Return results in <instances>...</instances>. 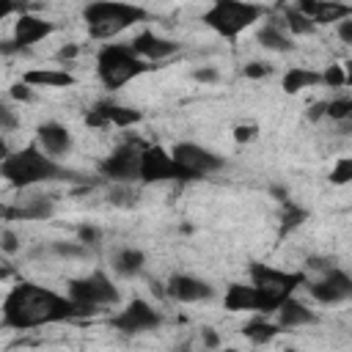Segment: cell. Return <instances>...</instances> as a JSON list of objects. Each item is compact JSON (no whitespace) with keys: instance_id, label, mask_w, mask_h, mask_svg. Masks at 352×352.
Instances as JSON below:
<instances>
[{"instance_id":"obj_16","label":"cell","mask_w":352,"mask_h":352,"mask_svg":"<svg viewBox=\"0 0 352 352\" xmlns=\"http://www.w3.org/2000/svg\"><path fill=\"white\" fill-rule=\"evenodd\" d=\"M52 30H55L52 22L41 19V16H36V14H25V11H22V14L16 16V25H14V41L19 44V50H28L30 44L47 38Z\"/></svg>"},{"instance_id":"obj_33","label":"cell","mask_w":352,"mask_h":352,"mask_svg":"<svg viewBox=\"0 0 352 352\" xmlns=\"http://www.w3.org/2000/svg\"><path fill=\"white\" fill-rule=\"evenodd\" d=\"M242 74L250 77V80H261V77L272 74V66H270V63H261V60H253V63L242 66Z\"/></svg>"},{"instance_id":"obj_19","label":"cell","mask_w":352,"mask_h":352,"mask_svg":"<svg viewBox=\"0 0 352 352\" xmlns=\"http://www.w3.org/2000/svg\"><path fill=\"white\" fill-rule=\"evenodd\" d=\"M258 302H261L258 289L256 286H242V283H231L226 297H223V305L231 314H239V311H256L258 314Z\"/></svg>"},{"instance_id":"obj_44","label":"cell","mask_w":352,"mask_h":352,"mask_svg":"<svg viewBox=\"0 0 352 352\" xmlns=\"http://www.w3.org/2000/svg\"><path fill=\"white\" fill-rule=\"evenodd\" d=\"M204 341H206V346H217V336L212 330H204Z\"/></svg>"},{"instance_id":"obj_46","label":"cell","mask_w":352,"mask_h":352,"mask_svg":"<svg viewBox=\"0 0 352 352\" xmlns=\"http://www.w3.org/2000/svg\"><path fill=\"white\" fill-rule=\"evenodd\" d=\"M346 132H352V116L346 118Z\"/></svg>"},{"instance_id":"obj_18","label":"cell","mask_w":352,"mask_h":352,"mask_svg":"<svg viewBox=\"0 0 352 352\" xmlns=\"http://www.w3.org/2000/svg\"><path fill=\"white\" fill-rule=\"evenodd\" d=\"M132 50L140 55V58H146V60H162V58H170L176 50H179V44L176 41H170V38H162V36H157V33H140V36H135L132 41Z\"/></svg>"},{"instance_id":"obj_39","label":"cell","mask_w":352,"mask_h":352,"mask_svg":"<svg viewBox=\"0 0 352 352\" xmlns=\"http://www.w3.org/2000/svg\"><path fill=\"white\" fill-rule=\"evenodd\" d=\"M16 248H19V242H16V234L14 231H3V253H16Z\"/></svg>"},{"instance_id":"obj_3","label":"cell","mask_w":352,"mask_h":352,"mask_svg":"<svg viewBox=\"0 0 352 352\" xmlns=\"http://www.w3.org/2000/svg\"><path fill=\"white\" fill-rule=\"evenodd\" d=\"M82 19L88 25L91 38H113L121 30L146 19V8L124 3V0H94L85 6Z\"/></svg>"},{"instance_id":"obj_42","label":"cell","mask_w":352,"mask_h":352,"mask_svg":"<svg viewBox=\"0 0 352 352\" xmlns=\"http://www.w3.org/2000/svg\"><path fill=\"white\" fill-rule=\"evenodd\" d=\"M324 110H327V102H319V104H314V107H311L308 118H311V121H316V118H322V116H324Z\"/></svg>"},{"instance_id":"obj_24","label":"cell","mask_w":352,"mask_h":352,"mask_svg":"<svg viewBox=\"0 0 352 352\" xmlns=\"http://www.w3.org/2000/svg\"><path fill=\"white\" fill-rule=\"evenodd\" d=\"M258 41H261V47L275 50V52H289V50L294 47L292 38H289L283 30H278L275 25H264V28L258 30Z\"/></svg>"},{"instance_id":"obj_37","label":"cell","mask_w":352,"mask_h":352,"mask_svg":"<svg viewBox=\"0 0 352 352\" xmlns=\"http://www.w3.org/2000/svg\"><path fill=\"white\" fill-rule=\"evenodd\" d=\"M77 239L85 242V245H96V242L102 239V234H99V228H94V226H80V228H77Z\"/></svg>"},{"instance_id":"obj_20","label":"cell","mask_w":352,"mask_h":352,"mask_svg":"<svg viewBox=\"0 0 352 352\" xmlns=\"http://www.w3.org/2000/svg\"><path fill=\"white\" fill-rule=\"evenodd\" d=\"M28 85H44V88H69L74 85V74L66 69H30L22 74Z\"/></svg>"},{"instance_id":"obj_11","label":"cell","mask_w":352,"mask_h":352,"mask_svg":"<svg viewBox=\"0 0 352 352\" xmlns=\"http://www.w3.org/2000/svg\"><path fill=\"white\" fill-rule=\"evenodd\" d=\"M143 118L140 110L135 107H124V104H113V102H96L88 113H85V124L88 126H132Z\"/></svg>"},{"instance_id":"obj_27","label":"cell","mask_w":352,"mask_h":352,"mask_svg":"<svg viewBox=\"0 0 352 352\" xmlns=\"http://www.w3.org/2000/svg\"><path fill=\"white\" fill-rule=\"evenodd\" d=\"M283 206H286V212H283V217H280V228H278V236H283V234L294 231L297 226H302V223L308 220V212H305L302 206H297L294 201H286Z\"/></svg>"},{"instance_id":"obj_2","label":"cell","mask_w":352,"mask_h":352,"mask_svg":"<svg viewBox=\"0 0 352 352\" xmlns=\"http://www.w3.org/2000/svg\"><path fill=\"white\" fill-rule=\"evenodd\" d=\"M0 173H3V179L8 184H14L19 190L33 187V184H41V182H58V179H66V182H88L82 173L58 165L36 143L25 146L16 154H6L3 157V165H0Z\"/></svg>"},{"instance_id":"obj_15","label":"cell","mask_w":352,"mask_h":352,"mask_svg":"<svg viewBox=\"0 0 352 352\" xmlns=\"http://www.w3.org/2000/svg\"><path fill=\"white\" fill-rule=\"evenodd\" d=\"M297 8L305 16H311L316 25H330L352 16V6H344L336 0H297Z\"/></svg>"},{"instance_id":"obj_41","label":"cell","mask_w":352,"mask_h":352,"mask_svg":"<svg viewBox=\"0 0 352 352\" xmlns=\"http://www.w3.org/2000/svg\"><path fill=\"white\" fill-rule=\"evenodd\" d=\"M192 77H195L198 82H217V72H214V69H198Z\"/></svg>"},{"instance_id":"obj_5","label":"cell","mask_w":352,"mask_h":352,"mask_svg":"<svg viewBox=\"0 0 352 352\" xmlns=\"http://www.w3.org/2000/svg\"><path fill=\"white\" fill-rule=\"evenodd\" d=\"M250 280L258 289V314H272L278 311L297 286L305 283L302 272H283V270H272L267 264H250Z\"/></svg>"},{"instance_id":"obj_8","label":"cell","mask_w":352,"mask_h":352,"mask_svg":"<svg viewBox=\"0 0 352 352\" xmlns=\"http://www.w3.org/2000/svg\"><path fill=\"white\" fill-rule=\"evenodd\" d=\"M69 297L77 300V302H85V305H116L121 297H118V289L110 283V278L104 272H91L85 278H77L69 283Z\"/></svg>"},{"instance_id":"obj_13","label":"cell","mask_w":352,"mask_h":352,"mask_svg":"<svg viewBox=\"0 0 352 352\" xmlns=\"http://www.w3.org/2000/svg\"><path fill=\"white\" fill-rule=\"evenodd\" d=\"M308 292L314 300L319 302H341V300H349L352 297V278L341 270H327V275L316 283H308Z\"/></svg>"},{"instance_id":"obj_21","label":"cell","mask_w":352,"mask_h":352,"mask_svg":"<svg viewBox=\"0 0 352 352\" xmlns=\"http://www.w3.org/2000/svg\"><path fill=\"white\" fill-rule=\"evenodd\" d=\"M278 322H280V327H300V324L316 322V316H314V311H308L300 300L289 297V300L278 308Z\"/></svg>"},{"instance_id":"obj_6","label":"cell","mask_w":352,"mask_h":352,"mask_svg":"<svg viewBox=\"0 0 352 352\" xmlns=\"http://www.w3.org/2000/svg\"><path fill=\"white\" fill-rule=\"evenodd\" d=\"M261 14H264V8L256 3H248V0H214L212 8L204 14V22L223 38H236L245 28L258 22Z\"/></svg>"},{"instance_id":"obj_31","label":"cell","mask_w":352,"mask_h":352,"mask_svg":"<svg viewBox=\"0 0 352 352\" xmlns=\"http://www.w3.org/2000/svg\"><path fill=\"white\" fill-rule=\"evenodd\" d=\"M324 116L333 118V121H346L352 116V99H333V102H327Z\"/></svg>"},{"instance_id":"obj_1","label":"cell","mask_w":352,"mask_h":352,"mask_svg":"<svg viewBox=\"0 0 352 352\" xmlns=\"http://www.w3.org/2000/svg\"><path fill=\"white\" fill-rule=\"evenodd\" d=\"M99 308L77 302L72 297L55 294L52 289L36 286V283H19L14 286L6 300H3V327L14 330H28L50 322H66V319H80V316H94Z\"/></svg>"},{"instance_id":"obj_4","label":"cell","mask_w":352,"mask_h":352,"mask_svg":"<svg viewBox=\"0 0 352 352\" xmlns=\"http://www.w3.org/2000/svg\"><path fill=\"white\" fill-rule=\"evenodd\" d=\"M148 60L140 58L132 44H104L96 55V72L107 88H121L132 77L148 72Z\"/></svg>"},{"instance_id":"obj_43","label":"cell","mask_w":352,"mask_h":352,"mask_svg":"<svg viewBox=\"0 0 352 352\" xmlns=\"http://www.w3.org/2000/svg\"><path fill=\"white\" fill-rule=\"evenodd\" d=\"M0 116H3V126H6V129L16 126V118L11 116V110H8V107H0Z\"/></svg>"},{"instance_id":"obj_22","label":"cell","mask_w":352,"mask_h":352,"mask_svg":"<svg viewBox=\"0 0 352 352\" xmlns=\"http://www.w3.org/2000/svg\"><path fill=\"white\" fill-rule=\"evenodd\" d=\"M316 82H322V74H316V72H311V69L294 66V69H289V72L283 74V91H286V94H297V91L308 88V85H316Z\"/></svg>"},{"instance_id":"obj_25","label":"cell","mask_w":352,"mask_h":352,"mask_svg":"<svg viewBox=\"0 0 352 352\" xmlns=\"http://www.w3.org/2000/svg\"><path fill=\"white\" fill-rule=\"evenodd\" d=\"M50 214H52V204L44 198H36L33 204L19 206V209H6V217H22V220H44Z\"/></svg>"},{"instance_id":"obj_23","label":"cell","mask_w":352,"mask_h":352,"mask_svg":"<svg viewBox=\"0 0 352 352\" xmlns=\"http://www.w3.org/2000/svg\"><path fill=\"white\" fill-rule=\"evenodd\" d=\"M143 264H146V256L140 253V250H135V248H124L118 256H116V272L118 275H138L140 270H143Z\"/></svg>"},{"instance_id":"obj_45","label":"cell","mask_w":352,"mask_h":352,"mask_svg":"<svg viewBox=\"0 0 352 352\" xmlns=\"http://www.w3.org/2000/svg\"><path fill=\"white\" fill-rule=\"evenodd\" d=\"M341 66H344V74H346V85H352V58H349V60H344Z\"/></svg>"},{"instance_id":"obj_12","label":"cell","mask_w":352,"mask_h":352,"mask_svg":"<svg viewBox=\"0 0 352 352\" xmlns=\"http://www.w3.org/2000/svg\"><path fill=\"white\" fill-rule=\"evenodd\" d=\"M170 154H173L176 162H182V165H184L187 170H192L198 179L206 176V173H212V170H217V168L223 165V160H220L217 154H212L209 148H204V146H198V143H176V146L170 148Z\"/></svg>"},{"instance_id":"obj_28","label":"cell","mask_w":352,"mask_h":352,"mask_svg":"<svg viewBox=\"0 0 352 352\" xmlns=\"http://www.w3.org/2000/svg\"><path fill=\"white\" fill-rule=\"evenodd\" d=\"M283 19H286V28H289L292 33H297V36H308V33H314V28H316V22H314L311 16H305L300 8H289Z\"/></svg>"},{"instance_id":"obj_26","label":"cell","mask_w":352,"mask_h":352,"mask_svg":"<svg viewBox=\"0 0 352 352\" xmlns=\"http://www.w3.org/2000/svg\"><path fill=\"white\" fill-rule=\"evenodd\" d=\"M242 333L253 341V344H264V341H272L278 333H280V324H272V322H264V319H253L242 327Z\"/></svg>"},{"instance_id":"obj_34","label":"cell","mask_w":352,"mask_h":352,"mask_svg":"<svg viewBox=\"0 0 352 352\" xmlns=\"http://www.w3.org/2000/svg\"><path fill=\"white\" fill-rule=\"evenodd\" d=\"M110 204H121V206H132V204H135V192L129 190V184H124V187H118V190H113V192H110Z\"/></svg>"},{"instance_id":"obj_7","label":"cell","mask_w":352,"mask_h":352,"mask_svg":"<svg viewBox=\"0 0 352 352\" xmlns=\"http://www.w3.org/2000/svg\"><path fill=\"white\" fill-rule=\"evenodd\" d=\"M198 179L192 170H187L182 162L173 160L162 146H148L140 154V182H192Z\"/></svg>"},{"instance_id":"obj_9","label":"cell","mask_w":352,"mask_h":352,"mask_svg":"<svg viewBox=\"0 0 352 352\" xmlns=\"http://www.w3.org/2000/svg\"><path fill=\"white\" fill-rule=\"evenodd\" d=\"M140 154L143 151L135 143H124L99 162V173L116 184H132L135 179H140Z\"/></svg>"},{"instance_id":"obj_38","label":"cell","mask_w":352,"mask_h":352,"mask_svg":"<svg viewBox=\"0 0 352 352\" xmlns=\"http://www.w3.org/2000/svg\"><path fill=\"white\" fill-rule=\"evenodd\" d=\"M77 55H80V47H77V44H66V47H60V50H58V55H55V58H58L60 63H69V60H74Z\"/></svg>"},{"instance_id":"obj_32","label":"cell","mask_w":352,"mask_h":352,"mask_svg":"<svg viewBox=\"0 0 352 352\" xmlns=\"http://www.w3.org/2000/svg\"><path fill=\"white\" fill-rule=\"evenodd\" d=\"M322 82L330 85V88H341L346 85V74H344V66H327L324 74H322Z\"/></svg>"},{"instance_id":"obj_35","label":"cell","mask_w":352,"mask_h":352,"mask_svg":"<svg viewBox=\"0 0 352 352\" xmlns=\"http://www.w3.org/2000/svg\"><path fill=\"white\" fill-rule=\"evenodd\" d=\"M30 88H33V85H28V82L22 80V82H14L8 94H11L16 102H30V99H33V91H30Z\"/></svg>"},{"instance_id":"obj_10","label":"cell","mask_w":352,"mask_h":352,"mask_svg":"<svg viewBox=\"0 0 352 352\" xmlns=\"http://www.w3.org/2000/svg\"><path fill=\"white\" fill-rule=\"evenodd\" d=\"M110 324L121 333H143V330H154L162 324V316L154 305H148L146 300H132L121 314H116L110 319Z\"/></svg>"},{"instance_id":"obj_40","label":"cell","mask_w":352,"mask_h":352,"mask_svg":"<svg viewBox=\"0 0 352 352\" xmlns=\"http://www.w3.org/2000/svg\"><path fill=\"white\" fill-rule=\"evenodd\" d=\"M338 38L346 41V44H352V16L338 22Z\"/></svg>"},{"instance_id":"obj_30","label":"cell","mask_w":352,"mask_h":352,"mask_svg":"<svg viewBox=\"0 0 352 352\" xmlns=\"http://www.w3.org/2000/svg\"><path fill=\"white\" fill-rule=\"evenodd\" d=\"M327 179H330L333 184H349V182H352V157L336 160V165H333V170H330Z\"/></svg>"},{"instance_id":"obj_17","label":"cell","mask_w":352,"mask_h":352,"mask_svg":"<svg viewBox=\"0 0 352 352\" xmlns=\"http://www.w3.org/2000/svg\"><path fill=\"white\" fill-rule=\"evenodd\" d=\"M36 140H38V146H41L47 154H52V157H60V154H66V151L72 148V132H69L63 124H58V121H44V124H38Z\"/></svg>"},{"instance_id":"obj_29","label":"cell","mask_w":352,"mask_h":352,"mask_svg":"<svg viewBox=\"0 0 352 352\" xmlns=\"http://www.w3.org/2000/svg\"><path fill=\"white\" fill-rule=\"evenodd\" d=\"M52 253L60 258H85L88 256V245L85 242H52Z\"/></svg>"},{"instance_id":"obj_14","label":"cell","mask_w":352,"mask_h":352,"mask_svg":"<svg viewBox=\"0 0 352 352\" xmlns=\"http://www.w3.org/2000/svg\"><path fill=\"white\" fill-rule=\"evenodd\" d=\"M168 297L179 300V302H198V300H209L214 294V289L192 275H170L168 278Z\"/></svg>"},{"instance_id":"obj_36","label":"cell","mask_w":352,"mask_h":352,"mask_svg":"<svg viewBox=\"0 0 352 352\" xmlns=\"http://www.w3.org/2000/svg\"><path fill=\"white\" fill-rule=\"evenodd\" d=\"M256 124H239V126H234V140L236 143H248V140H253L256 138Z\"/></svg>"}]
</instances>
